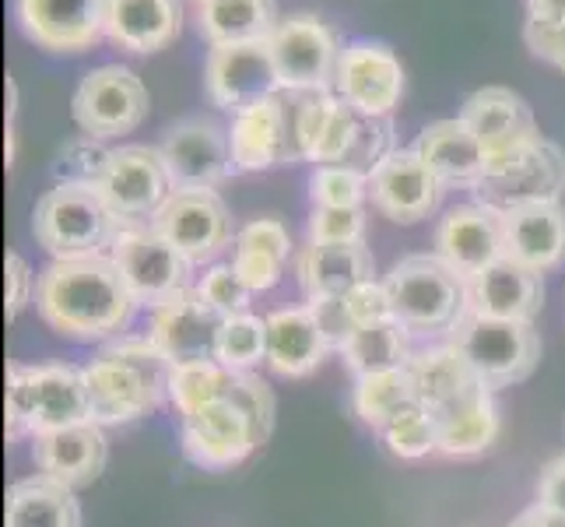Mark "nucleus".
Segmentation results:
<instances>
[{"label":"nucleus","instance_id":"f257e3e1","mask_svg":"<svg viewBox=\"0 0 565 527\" xmlns=\"http://www.w3.org/2000/svg\"><path fill=\"white\" fill-rule=\"evenodd\" d=\"M35 309L43 324L67 341L120 338L138 314V299L109 253L77 261H50L39 275Z\"/></svg>","mask_w":565,"mask_h":527},{"label":"nucleus","instance_id":"f03ea898","mask_svg":"<svg viewBox=\"0 0 565 527\" xmlns=\"http://www.w3.org/2000/svg\"><path fill=\"white\" fill-rule=\"evenodd\" d=\"M82 369L88 383L92 422H99L103 429L138 422L151 412H159L162 401H169L172 362L148 335L113 338Z\"/></svg>","mask_w":565,"mask_h":527},{"label":"nucleus","instance_id":"7ed1b4c3","mask_svg":"<svg viewBox=\"0 0 565 527\" xmlns=\"http://www.w3.org/2000/svg\"><path fill=\"white\" fill-rule=\"evenodd\" d=\"M390 296V314L412 335L439 338L454 335V327L471 309L467 282L436 253H412L401 257L383 278Z\"/></svg>","mask_w":565,"mask_h":527},{"label":"nucleus","instance_id":"20e7f679","mask_svg":"<svg viewBox=\"0 0 565 527\" xmlns=\"http://www.w3.org/2000/svg\"><path fill=\"white\" fill-rule=\"evenodd\" d=\"M127 222L116 214L99 190L56 183L35 201L32 232L53 261L99 257L113 250L116 232Z\"/></svg>","mask_w":565,"mask_h":527},{"label":"nucleus","instance_id":"39448f33","mask_svg":"<svg viewBox=\"0 0 565 527\" xmlns=\"http://www.w3.org/2000/svg\"><path fill=\"white\" fill-rule=\"evenodd\" d=\"M450 345L475 369V377L489 387H513L527 380L541 362V335L534 324L495 320L467 309V317L454 327Z\"/></svg>","mask_w":565,"mask_h":527},{"label":"nucleus","instance_id":"423d86ee","mask_svg":"<svg viewBox=\"0 0 565 527\" xmlns=\"http://www.w3.org/2000/svg\"><path fill=\"white\" fill-rule=\"evenodd\" d=\"M471 193L478 204L499 214L527 204H552L565 193V151L548 138H534L502 159H492Z\"/></svg>","mask_w":565,"mask_h":527},{"label":"nucleus","instance_id":"0eeeda50","mask_svg":"<svg viewBox=\"0 0 565 527\" xmlns=\"http://www.w3.org/2000/svg\"><path fill=\"white\" fill-rule=\"evenodd\" d=\"M109 257L120 264L134 299L148 314L198 285L193 282V264L166 236H159L151 222H127L116 232Z\"/></svg>","mask_w":565,"mask_h":527},{"label":"nucleus","instance_id":"6e6552de","mask_svg":"<svg viewBox=\"0 0 565 527\" xmlns=\"http://www.w3.org/2000/svg\"><path fill=\"white\" fill-rule=\"evenodd\" d=\"M270 53L281 74L285 92H334L341 64V35L317 14H288L270 35Z\"/></svg>","mask_w":565,"mask_h":527},{"label":"nucleus","instance_id":"1a4fd4ad","mask_svg":"<svg viewBox=\"0 0 565 527\" xmlns=\"http://www.w3.org/2000/svg\"><path fill=\"white\" fill-rule=\"evenodd\" d=\"M148 88L138 74L124 64H103L82 77L71 99V116L82 134L109 141L138 130L148 116Z\"/></svg>","mask_w":565,"mask_h":527},{"label":"nucleus","instance_id":"9d476101","mask_svg":"<svg viewBox=\"0 0 565 527\" xmlns=\"http://www.w3.org/2000/svg\"><path fill=\"white\" fill-rule=\"evenodd\" d=\"M151 229L177 246L193 267L214 264L218 253L239 236L218 190H172L151 219Z\"/></svg>","mask_w":565,"mask_h":527},{"label":"nucleus","instance_id":"9b49d317","mask_svg":"<svg viewBox=\"0 0 565 527\" xmlns=\"http://www.w3.org/2000/svg\"><path fill=\"white\" fill-rule=\"evenodd\" d=\"M204 88L207 99L232 116L270 99V95H281L285 88L275 53H270V39L211 46L204 61Z\"/></svg>","mask_w":565,"mask_h":527},{"label":"nucleus","instance_id":"f8f14e48","mask_svg":"<svg viewBox=\"0 0 565 527\" xmlns=\"http://www.w3.org/2000/svg\"><path fill=\"white\" fill-rule=\"evenodd\" d=\"M228 145L236 172H270L299 162L296 106H288L285 95H270V99L236 113L228 127Z\"/></svg>","mask_w":565,"mask_h":527},{"label":"nucleus","instance_id":"ddd939ff","mask_svg":"<svg viewBox=\"0 0 565 527\" xmlns=\"http://www.w3.org/2000/svg\"><path fill=\"white\" fill-rule=\"evenodd\" d=\"M159 151L172 190H214L236 172L228 130L207 116H186L177 127H169Z\"/></svg>","mask_w":565,"mask_h":527},{"label":"nucleus","instance_id":"4468645a","mask_svg":"<svg viewBox=\"0 0 565 527\" xmlns=\"http://www.w3.org/2000/svg\"><path fill=\"white\" fill-rule=\"evenodd\" d=\"M260 446L257 425L228 394L183 415V454L204 472H225Z\"/></svg>","mask_w":565,"mask_h":527},{"label":"nucleus","instance_id":"2eb2a0df","mask_svg":"<svg viewBox=\"0 0 565 527\" xmlns=\"http://www.w3.org/2000/svg\"><path fill=\"white\" fill-rule=\"evenodd\" d=\"M334 92L362 116H390L404 95V67L386 43H348L338 64Z\"/></svg>","mask_w":565,"mask_h":527},{"label":"nucleus","instance_id":"dca6fc26","mask_svg":"<svg viewBox=\"0 0 565 527\" xmlns=\"http://www.w3.org/2000/svg\"><path fill=\"white\" fill-rule=\"evenodd\" d=\"M443 190L446 187L436 180V172L425 166L415 148H397L369 176V201L383 219L397 225L425 222L439 208Z\"/></svg>","mask_w":565,"mask_h":527},{"label":"nucleus","instance_id":"f3484780","mask_svg":"<svg viewBox=\"0 0 565 527\" xmlns=\"http://www.w3.org/2000/svg\"><path fill=\"white\" fill-rule=\"evenodd\" d=\"M14 18L50 53H85L106 35V0H14Z\"/></svg>","mask_w":565,"mask_h":527},{"label":"nucleus","instance_id":"a211bd4d","mask_svg":"<svg viewBox=\"0 0 565 527\" xmlns=\"http://www.w3.org/2000/svg\"><path fill=\"white\" fill-rule=\"evenodd\" d=\"M99 193L124 222H151L172 193V180L162 162V151L148 145L116 148L113 169L106 176V183L99 187Z\"/></svg>","mask_w":565,"mask_h":527},{"label":"nucleus","instance_id":"6ab92c4d","mask_svg":"<svg viewBox=\"0 0 565 527\" xmlns=\"http://www.w3.org/2000/svg\"><path fill=\"white\" fill-rule=\"evenodd\" d=\"M225 327V317L211 309L198 292H183V296L169 299L166 306L151 309L148 317V338L159 345L162 356L180 362H218V335Z\"/></svg>","mask_w":565,"mask_h":527},{"label":"nucleus","instance_id":"aec40b11","mask_svg":"<svg viewBox=\"0 0 565 527\" xmlns=\"http://www.w3.org/2000/svg\"><path fill=\"white\" fill-rule=\"evenodd\" d=\"M436 257L450 264L463 282L478 278L484 267L505 257L502 214L478 201L450 208L436 229Z\"/></svg>","mask_w":565,"mask_h":527},{"label":"nucleus","instance_id":"412c9836","mask_svg":"<svg viewBox=\"0 0 565 527\" xmlns=\"http://www.w3.org/2000/svg\"><path fill=\"white\" fill-rule=\"evenodd\" d=\"M457 116L475 130L481 148L489 151V162L516 151L520 145L541 138L534 109L527 106V99L516 95L513 88H502V85H489V88L471 92Z\"/></svg>","mask_w":565,"mask_h":527},{"label":"nucleus","instance_id":"4be33fe9","mask_svg":"<svg viewBox=\"0 0 565 527\" xmlns=\"http://www.w3.org/2000/svg\"><path fill=\"white\" fill-rule=\"evenodd\" d=\"M32 457L39 475H50L77 493L103 475L109 443L99 422H82V425L50 429V433L32 436Z\"/></svg>","mask_w":565,"mask_h":527},{"label":"nucleus","instance_id":"5701e85b","mask_svg":"<svg viewBox=\"0 0 565 527\" xmlns=\"http://www.w3.org/2000/svg\"><path fill=\"white\" fill-rule=\"evenodd\" d=\"M362 113L352 109L338 92H309L296 106L299 155L306 162L334 166L344 162L359 138Z\"/></svg>","mask_w":565,"mask_h":527},{"label":"nucleus","instance_id":"b1692460","mask_svg":"<svg viewBox=\"0 0 565 527\" xmlns=\"http://www.w3.org/2000/svg\"><path fill=\"white\" fill-rule=\"evenodd\" d=\"M467 296H471V314L534 324L544 306V282L537 271L502 257L467 282Z\"/></svg>","mask_w":565,"mask_h":527},{"label":"nucleus","instance_id":"393cba45","mask_svg":"<svg viewBox=\"0 0 565 527\" xmlns=\"http://www.w3.org/2000/svg\"><path fill=\"white\" fill-rule=\"evenodd\" d=\"M502 243L505 257L537 271H555L565 264V208L552 204H527L502 214Z\"/></svg>","mask_w":565,"mask_h":527},{"label":"nucleus","instance_id":"a878e982","mask_svg":"<svg viewBox=\"0 0 565 527\" xmlns=\"http://www.w3.org/2000/svg\"><path fill=\"white\" fill-rule=\"evenodd\" d=\"M296 275L309 299H338L376 278V257L365 243H306Z\"/></svg>","mask_w":565,"mask_h":527},{"label":"nucleus","instance_id":"bb28decb","mask_svg":"<svg viewBox=\"0 0 565 527\" xmlns=\"http://www.w3.org/2000/svg\"><path fill=\"white\" fill-rule=\"evenodd\" d=\"M330 341L317 314L306 306H288L267 317V369L285 380H302L317 373L327 359Z\"/></svg>","mask_w":565,"mask_h":527},{"label":"nucleus","instance_id":"cd10ccee","mask_svg":"<svg viewBox=\"0 0 565 527\" xmlns=\"http://www.w3.org/2000/svg\"><path fill=\"white\" fill-rule=\"evenodd\" d=\"M183 29V0H106V39L127 53H159Z\"/></svg>","mask_w":565,"mask_h":527},{"label":"nucleus","instance_id":"c85d7f7f","mask_svg":"<svg viewBox=\"0 0 565 527\" xmlns=\"http://www.w3.org/2000/svg\"><path fill=\"white\" fill-rule=\"evenodd\" d=\"M415 151L425 159V166L436 172L443 187H467L475 190L478 180L489 169V151L481 148L475 130L467 127L460 116L450 120H436L422 130Z\"/></svg>","mask_w":565,"mask_h":527},{"label":"nucleus","instance_id":"c756f323","mask_svg":"<svg viewBox=\"0 0 565 527\" xmlns=\"http://www.w3.org/2000/svg\"><path fill=\"white\" fill-rule=\"evenodd\" d=\"M407 373H412V383H415V398L436 419L446 415L450 408H457L460 401L471 398L475 390L484 387L475 377V369L467 366V359L450 341L436 345V348H425V351H415V359L407 362Z\"/></svg>","mask_w":565,"mask_h":527},{"label":"nucleus","instance_id":"7c9ffc66","mask_svg":"<svg viewBox=\"0 0 565 527\" xmlns=\"http://www.w3.org/2000/svg\"><path fill=\"white\" fill-rule=\"evenodd\" d=\"M92 422L88 404V383L85 369L50 362L35 366V433H50V429H67Z\"/></svg>","mask_w":565,"mask_h":527},{"label":"nucleus","instance_id":"2f4dec72","mask_svg":"<svg viewBox=\"0 0 565 527\" xmlns=\"http://www.w3.org/2000/svg\"><path fill=\"white\" fill-rule=\"evenodd\" d=\"M291 236L278 219H257L239 229L236 243H232V267L253 292H270L288 264Z\"/></svg>","mask_w":565,"mask_h":527},{"label":"nucleus","instance_id":"473e14b6","mask_svg":"<svg viewBox=\"0 0 565 527\" xmlns=\"http://www.w3.org/2000/svg\"><path fill=\"white\" fill-rule=\"evenodd\" d=\"M275 0H198V25L211 46L260 43L278 29Z\"/></svg>","mask_w":565,"mask_h":527},{"label":"nucleus","instance_id":"72a5a7b5","mask_svg":"<svg viewBox=\"0 0 565 527\" xmlns=\"http://www.w3.org/2000/svg\"><path fill=\"white\" fill-rule=\"evenodd\" d=\"M502 433L499 404L489 387L475 390L471 398L439 415V454L443 457H478L492 451Z\"/></svg>","mask_w":565,"mask_h":527},{"label":"nucleus","instance_id":"f704fd0d","mask_svg":"<svg viewBox=\"0 0 565 527\" xmlns=\"http://www.w3.org/2000/svg\"><path fill=\"white\" fill-rule=\"evenodd\" d=\"M8 527H82V503L64 482L32 475L8 489Z\"/></svg>","mask_w":565,"mask_h":527},{"label":"nucleus","instance_id":"c9c22d12","mask_svg":"<svg viewBox=\"0 0 565 527\" xmlns=\"http://www.w3.org/2000/svg\"><path fill=\"white\" fill-rule=\"evenodd\" d=\"M412 338H415L412 330L390 317L380 324L355 327L352 338L344 341L341 356H344V366L355 373V380L369 373H386V369H407V362L415 359Z\"/></svg>","mask_w":565,"mask_h":527},{"label":"nucleus","instance_id":"e433bc0d","mask_svg":"<svg viewBox=\"0 0 565 527\" xmlns=\"http://www.w3.org/2000/svg\"><path fill=\"white\" fill-rule=\"evenodd\" d=\"M407 401H415V383L407 369H386V373H369L355 380V415L373 425L376 433L394 419Z\"/></svg>","mask_w":565,"mask_h":527},{"label":"nucleus","instance_id":"4c0bfd02","mask_svg":"<svg viewBox=\"0 0 565 527\" xmlns=\"http://www.w3.org/2000/svg\"><path fill=\"white\" fill-rule=\"evenodd\" d=\"M383 446L401 461H422L439 454V419L415 398L380 429Z\"/></svg>","mask_w":565,"mask_h":527},{"label":"nucleus","instance_id":"58836bf2","mask_svg":"<svg viewBox=\"0 0 565 527\" xmlns=\"http://www.w3.org/2000/svg\"><path fill=\"white\" fill-rule=\"evenodd\" d=\"M232 369H225L222 362H180V366H172V373H169V401L172 408L183 415L190 412H198V408L211 404V401H218L228 394V387H232Z\"/></svg>","mask_w":565,"mask_h":527},{"label":"nucleus","instance_id":"ea45409f","mask_svg":"<svg viewBox=\"0 0 565 527\" xmlns=\"http://www.w3.org/2000/svg\"><path fill=\"white\" fill-rule=\"evenodd\" d=\"M113 155L116 148H109L103 138L82 134V138H71L61 148V155H56V162H53V176H56V183H64V187L99 190L113 169Z\"/></svg>","mask_w":565,"mask_h":527},{"label":"nucleus","instance_id":"a19ab883","mask_svg":"<svg viewBox=\"0 0 565 527\" xmlns=\"http://www.w3.org/2000/svg\"><path fill=\"white\" fill-rule=\"evenodd\" d=\"M218 362L232 373H253L267 362V317H228L218 335Z\"/></svg>","mask_w":565,"mask_h":527},{"label":"nucleus","instance_id":"79ce46f5","mask_svg":"<svg viewBox=\"0 0 565 527\" xmlns=\"http://www.w3.org/2000/svg\"><path fill=\"white\" fill-rule=\"evenodd\" d=\"M313 208H362L369 201V176L352 166H317L309 180Z\"/></svg>","mask_w":565,"mask_h":527},{"label":"nucleus","instance_id":"37998d69","mask_svg":"<svg viewBox=\"0 0 565 527\" xmlns=\"http://www.w3.org/2000/svg\"><path fill=\"white\" fill-rule=\"evenodd\" d=\"M193 292H198L211 309H218L225 320L249 314L253 288L239 278V271L232 264H207L198 285H193Z\"/></svg>","mask_w":565,"mask_h":527},{"label":"nucleus","instance_id":"c03bdc74","mask_svg":"<svg viewBox=\"0 0 565 527\" xmlns=\"http://www.w3.org/2000/svg\"><path fill=\"white\" fill-rule=\"evenodd\" d=\"M394 120L390 116H362L359 124V138L348 151V159L341 166H352L365 176H373L376 166L386 159V155H394Z\"/></svg>","mask_w":565,"mask_h":527},{"label":"nucleus","instance_id":"a18cd8bd","mask_svg":"<svg viewBox=\"0 0 565 527\" xmlns=\"http://www.w3.org/2000/svg\"><path fill=\"white\" fill-rule=\"evenodd\" d=\"M309 243H365V208H313Z\"/></svg>","mask_w":565,"mask_h":527},{"label":"nucleus","instance_id":"49530a36","mask_svg":"<svg viewBox=\"0 0 565 527\" xmlns=\"http://www.w3.org/2000/svg\"><path fill=\"white\" fill-rule=\"evenodd\" d=\"M35 433V366L8 369V440Z\"/></svg>","mask_w":565,"mask_h":527},{"label":"nucleus","instance_id":"de8ad7c7","mask_svg":"<svg viewBox=\"0 0 565 527\" xmlns=\"http://www.w3.org/2000/svg\"><path fill=\"white\" fill-rule=\"evenodd\" d=\"M228 398L239 408H246V415L253 419V425H257L260 440L267 443L270 433H275V412H278L270 387L253 373H236L232 377V387H228Z\"/></svg>","mask_w":565,"mask_h":527},{"label":"nucleus","instance_id":"09e8293b","mask_svg":"<svg viewBox=\"0 0 565 527\" xmlns=\"http://www.w3.org/2000/svg\"><path fill=\"white\" fill-rule=\"evenodd\" d=\"M344 306H348V317H352L355 327H365V324H380V320H390V296H386V285L383 282H365L359 288H352L344 296Z\"/></svg>","mask_w":565,"mask_h":527},{"label":"nucleus","instance_id":"8fccbe9b","mask_svg":"<svg viewBox=\"0 0 565 527\" xmlns=\"http://www.w3.org/2000/svg\"><path fill=\"white\" fill-rule=\"evenodd\" d=\"M4 275H8V320H14L39 292V278L32 275V267L22 253H8Z\"/></svg>","mask_w":565,"mask_h":527},{"label":"nucleus","instance_id":"3c124183","mask_svg":"<svg viewBox=\"0 0 565 527\" xmlns=\"http://www.w3.org/2000/svg\"><path fill=\"white\" fill-rule=\"evenodd\" d=\"M523 39H527V46L534 56L541 61H548L552 67H558L565 74V22L562 25H544V22H531L523 25Z\"/></svg>","mask_w":565,"mask_h":527},{"label":"nucleus","instance_id":"603ef678","mask_svg":"<svg viewBox=\"0 0 565 527\" xmlns=\"http://www.w3.org/2000/svg\"><path fill=\"white\" fill-rule=\"evenodd\" d=\"M309 309L317 314V320H320V327H323V335H327L330 348H338V351H341L344 341L352 338V330H355L352 317H348L344 296H338V299H309Z\"/></svg>","mask_w":565,"mask_h":527},{"label":"nucleus","instance_id":"864d4df0","mask_svg":"<svg viewBox=\"0 0 565 527\" xmlns=\"http://www.w3.org/2000/svg\"><path fill=\"white\" fill-rule=\"evenodd\" d=\"M537 503H541V506H552V510H558V514H565V454L555 457V461L541 472V482H537Z\"/></svg>","mask_w":565,"mask_h":527},{"label":"nucleus","instance_id":"5fc2aeb1","mask_svg":"<svg viewBox=\"0 0 565 527\" xmlns=\"http://www.w3.org/2000/svg\"><path fill=\"white\" fill-rule=\"evenodd\" d=\"M510 527H565V514L552 510V506L534 503V506H527V510H523Z\"/></svg>","mask_w":565,"mask_h":527},{"label":"nucleus","instance_id":"6e6d98bb","mask_svg":"<svg viewBox=\"0 0 565 527\" xmlns=\"http://www.w3.org/2000/svg\"><path fill=\"white\" fill-rule=\"evenodd\" d=\"M527 18L544 25H562L565 22V0H527Z\"/></svg>","mask_w":565,"mask_h":527},{"label":"nucleus","instance_id":"4d7b16f0","mask_svg":"<svg viewBox=\"0 0 565 527\" xmlns=\"http://www.w3.org/2000/svg\"><path fill=\"white\" fill-rule=\"evenodd\" d=\"M14 109H18V85H14V77L8 74V124L14 120Z\"/></svg>","mask_w":565,"mask_h":527}]
</instances>
